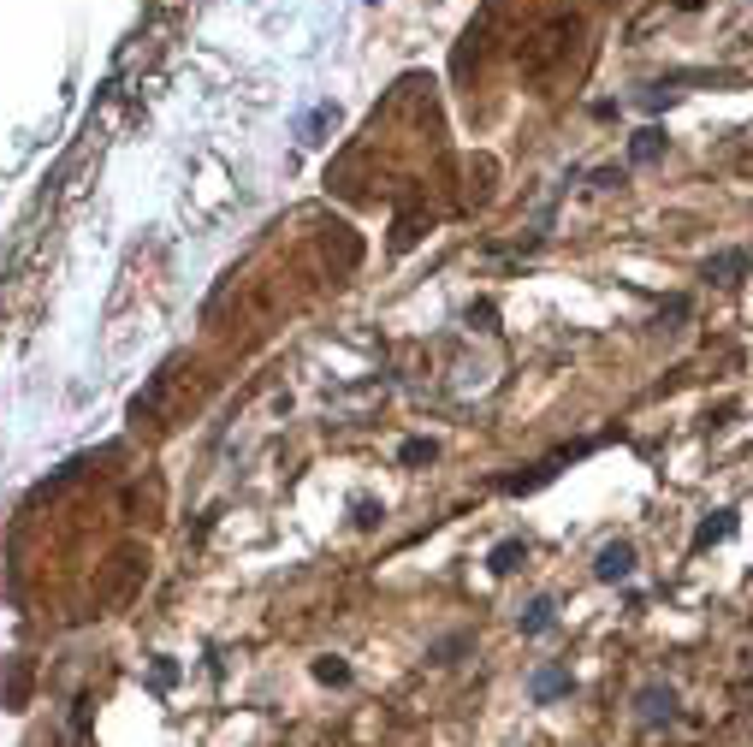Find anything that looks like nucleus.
<instances>
[{
    "label": "nucleus",
    "mask_w": 753,
    "mask_h": 747,
    "mask_svg": "<svg viewBox=\"0 0 753 747\" xmlns=\"http://www.w3.org/2000/svg\"><path fill=\"white\" fill-rule=\"evenodd\" d=\"M594 576H599V581H629V576H635V546H629V540H612V546H599Z\"/></svg>",
    "instance_id": "nucleus-1"
},
{
    "label": "nucleus",
    "mask_w": 753,
    "mask_h": 747,
    "mask_svg": "<svg viewBox=\"0 0 753 747\" xmlns=\"http://www.w3.org/2000/svg\"><path fill=\"white\" fill-rule=\"evenodd\" d=\"M635 718L653 724V730H658V724H676V694L658 688V682H653V688H640L635 694Z\"/></svg>",
    "instance_id": "nucleus-2"
},
{
    "label": "nucleus",
    "mask_w": 753,
    "mask_h": 747,
    "mask_svg": "<svg viewBox=\"0 0 753 747\" xmlns=\"http://www.w3.org/2000/svg\"><path fill=\"white\" fill-rule=\"evenodd\" d=\"M665 149H670V137L658 125H647V131H635V142H629V160H635V167H653V160H665Z\"/></svg>",
    "instance_id": "nucleus-3"
},
{
    "label": "nucleus",
    "mask_w": 753,
    "mask_h": 747,
    "mask_svg": "<svg viewBox=\"0 0 753 747\" xmlns=\"http://www.w3.org/2000/svg\"><path fill=\"white\" fill-rule=\"evenodd\" d=\"M741 273H748V250H718V255L706 261V279H712V285H736Z\"/></svg>",
    "instance_id": "nucleus-4"
},
{
    "label": "nucleus",
    "mask_w": 753,
    "mask_h": 747,
    "mask_svg": "<svg viewBox=\"0 0 753 747\" xmlns=\"http://www.w3.org/2000/svg\"><path fill=\"white\" fill-rule=\"evenodd\" d=\"M730 534H736V510H712V516L694 528V551L718 546V540H730Z\"/></svg>",
    "instance_id": "nucleus-5"
},
{
    "label": "nucleus",
    "mask_w": 753,
    "mask_h": 747,
    "mask_svg": "<svg viewBox=\"0 0 753 747\" xmlns=\"http://www.w3.org/2000/svg\"><path fill=\"white\" fill-rule=\"evenodd\" d=\"M576 682H569V670H558V664H546V670H534V700H558V694H569Z\"/></svg>",
    "instance_id": "nucleus-6"
},
{
    "label": "nucleus",
    "mask_w": 753,
    "mask_h": 747,
    "mask_svg": "<svg viewBox=\"0 0 753 747\" xmlns=\"http://www.w3.org/2000/svg\"><path fill=\"white\" fill-rule=\"evenodd\" d=\"M552 599H534V606H528V617H522V634H546V629H552Z\"/></svg>",
    "instance_id": "nucleus-7"
},
{
    "label": "nucleus",
    "mask_w": 753,
    "mask_h": 747,
    "mask_svg": "<svg viewBox=\"0 0 753 747\" xmlns=\"http://www.w3.org/2000/svg\"><path fill=\"white\" fill-rule=\"evenodd\" d=\"M516 558H522V540H504V546L493 551V569H498V576H511V569H516Z\"/></svg>",
    "instance_id": "nucleus-8"
},
{
    "label": "nucleus",
    "mask_w": 753,
    "mask_h": 747,
    "mask_svg": "<svg viewBox=\"0 0 753 747\" xmlns=\"http://www.w3.org/2000/svg\"><path fill=\"white\" fill-rule=\"evenodd\" d=\"M463 647H469L463 634H445V641H440V647H433V652H427V659H433V664H451V659H457V652H463Z\"/></svg>",
    "instance_id": "nucleus-9"
},
{
    "label": "nucleus",
    "mask_w": 753,
    "mask_h": 747,
    "mask_svg": "<svg viewBox=\"0 0 753 747\" xmlns=\"http://www.w3.org/2000/svg\"><path fill=\"white\" fill-rule=\"evenodd\" d=\"M314 677H321V682H344V677H350V664H344V659H314Z\"/></svg>",
    "instance_id": "nucleus-10"
},
{
    "label": "nucleus",
    "mask_w": 753,
    "mask_h": 747,
    "mask_svg": "<svg viewBox=\"0 0 753 747\" xmlns=\"http://www.w3.org/2000/svg\"><path fill=\"white\" fill-rule=\"evenodd\" d=\"M398 457H404V463H433V439H410Z\"/></svg>",
    "instance_id": "nucleus-11"
}]
</instances>
